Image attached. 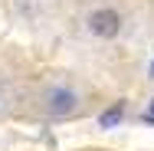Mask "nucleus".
Wrapping results in <instances>:
<instances>
[{
  "instance_id": "nucleus-1",
  "label": "nucleus",
  "mask_w": 154,
  "mask_h": 151,
  "mask_svg": "<svg viewBox=\"0 0 154 151\" xmlns=\"http://www.w3.org/2000/svg\"><path fill=\"white\" fill-rule=\"evenodd\" d=\"M79 92L72 89V86H49V89L43 92V109H46V115H53V118H69V115H75L79 112Z\"/></svg>"
},
{
  "instance_id": "nucleus-2",
  "label": "nucleus",
  "mask_w": 154,
  "mask_h": 151,
  "mask_svg": "<svg viewBox=\"0 0 154 151\" xmlns=\"http://www.w3.org/2000/svg\"><path fill=\"white\" fill-rule=\"evenodd\" d=\"M85 30L92 33L95 39H115L125 30V17L115 7H95L92 13L85 17Z\"/></svg>"
},
{
  "instance_id": "nucleus-3",
  "label": "nucleus",
  "mask_w": 154,
  "mask_h": 151,
  "mask_svg": "<svg viewBox=\"0 0 154 151\" xmlns=\"http://www.w3.org/2000/svg\"><path fill=\"white\" fill-rule=\"evenodd\" d=\"M122 118H125V102H112L98 115V128H115V125H122Z\"/></svg>"
},
{
  "instance_id": "nucleus-4",
  "label": "nucleus",
  "mask_w": 154,
  "mask_h": 151,
  "mask_svg": "<svg viewBox=\"0 0 154 151\" xmlns=\"http://www.w3.org/2000/svg\"><path fill=\"white\" fill-rule=\"evenodd\" d=\"M144 118H154V99L148 102V109H144V115H141V121H144Z\"/></svg>"
},
{
  "instance_id": "nucleus-5",
  "label": "nucleus",
  "mask_w": 154,
  "mask_h": 151,
  "mask_svg": "<svg viewBox=\"0 0 154 151\" xmlns=\"http://www.w3.org/2000/svg\"><path fill=\"white\" fill-rule=\"evenodd\" d=\"M148 76H151V79H154V59H151V66H148Z\"/></svg>"
}]
</instances>
